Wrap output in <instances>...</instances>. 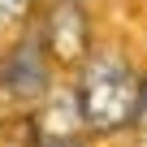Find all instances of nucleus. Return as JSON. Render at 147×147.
<instances>
[{"instance_id":"f257e3e1","label":"nucleus","mask_w":147,"mask_h":147,"mask_svg":"<svg viewBox=\"0 0 147 147\" xmlns=\"http://www.w3.org/2000/svg\"><path fill=\"white\" fill-rule=\"evenodd\" d=\"M74 95H78L87 134L117 138L125 130H138V95L143 74L130 65L117 48H91V56L74 69Z\"/></svg>"},{"instance_id":"f03ea898","label":"nucleus","mask_w":147,"mask_h":147,"mask_svg":"<svg viewBox=\"0 0 147 147\" xmlns=\"http://www.w3.org/2000/svg\"><path fill=\"white\" fill-rule=\"evenodd\" d=\"M52 56H48V48H43V39H39V26L30 30V35H22L18 43H13V52L0 61V91H5L18 108H35L48 91H52Z\"/></svg>"},{"instance_id":"7ed1b4c3","label":"nucleus","mask_w":147,"mask_h":147,"mask_svg":"<svg viewBox=\"0 0 147 147\" xmlns=\"http://www.w3.org/2000/svg\"><path fill=\"white\" fill-rule=\"evenodd\" d=\"M39 39L56 69H78L91 56V13L82 0H52L39 18Z\"/></svg>"},{"instance_id":"20e7f679","label":"nucleus","mask_w":147,"mask_h":147,"mask_svg":"<svg viewBox=\"0 0 147 147\" xmlns=\"http://www.w3.org/2000/svg\"><path fill=\"white\" fill-rule=\"evenodd\" d=\"M35 9V0H0V26H13Z\"/></svg>"},{"instance_id":"39448f33","label":"nucleus","mask_w":147,"mask_h":147,"mask_svg":"<svg viewBox=\"0 0 147 147\" xmlns=\"http://www.w3.org/2000/svg\"><path fill=\"white\" fill-rule=\"evenodd\" d=\"M30 147H91V134H65V138H39Z\"/></svg>"},{"instance_id":"423d86ee","label":"nucleus","mask_w":147,"mask_h":147,"mask_svg":"<svg viewBox=\"0 0 147 147\" xmlns=\"http://www.w3.org/2000/svg\"><path fill=\"white\" fill-rule=\"evenodd\" d=\"M138 130H147V74H143V95H138Z\"/></svg>"}]
</instances>
